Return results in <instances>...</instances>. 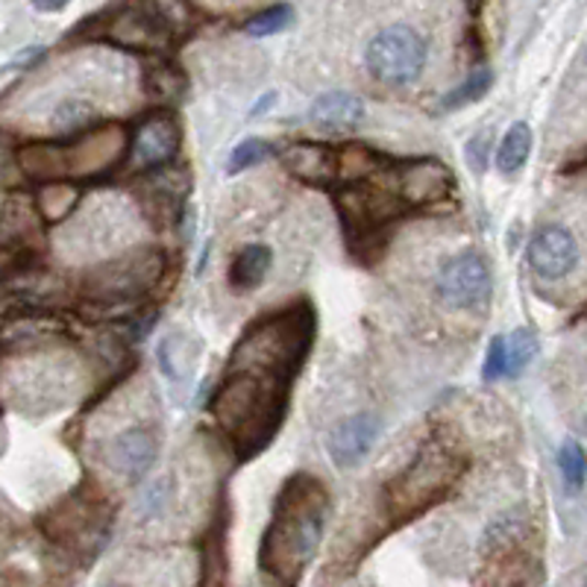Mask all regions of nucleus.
<instances>
[{
    "instance_id": "nucleus-14",
    "label": "nucleus",
    "mask_w": 587,
    "mask_h": 587,
    "mask_svg": "<svg viewBox=\"0 0 587 587\" xmlns=\"http://www.w3.org/2000/svg\"><path fill=\"white\" fill-rule=\"evenodd\" d=\"M365 121V103L353 91H326L309 109V124L321 133H353Z\"/></svg>"
},
{
    "instance_id": "nucleus-27",
    "label": "nucleus",
    "mask_w": 587,
    "mask_h": 587,
    "mask_svg": "<svg viewBox=\"0 0 587 587\" xmlns=\"http://www.w3.org/2000/svg\"><path fill=\"white\" fill-rule=\"evenodd\" d=\"M274 103H276V91H267L265 98H258L256 103H253V109H250V121H256V118H262L265 112H270Z\"/></svg>"
},
{
    "instance_id": "nucleus-28",
    "label": "nucleus",
    "mask_w": 587,
    "mask_h": 587,
    "mask_svg": "<svg viewBox=\"0 0 587 587\" xmlns=\"http://www.w3.org/2000/svg\"><path fill=\"white\" fill-rule=\"evenodd\" d=\"M30 3L42 12H63L71 0H30Z\"/></svg>"
},
{
    "instance_id": "nucleus-24",
    "label": "nucleus",
    "mask_w": 587,
    "mask_h": 587,
    "mask_svg": "<svg viewBox=\"0 0 587 587\" xmlns=\"http://www.w3.org/2000/svg\"><path fill=\"white\" fill-rule=\"evenodd\" d=\"M267 156H274V147L265 139H244V142L232 147L230 159H226V174H241V170L256 168Z\"/></svg>"
},
{
    "instance_id": "nucleus-18",
    "label": "nucleus",
    "mask_w": 587,
    "mask_h": 587,
    "mask_svg": "<svg viewBox=\"0 0 587 587\" xmlns=\"http://www.w3.org/2000/svg\"><path fill=\"white\" fill-rule=\"evenodd\" d=\"M494 156H497L499 174H506V177L520 174L525 168L529 156H532V126L525 124V121H514L506 130V135H502V142H499Z\"/></svg>"
},
{
    "instance_id": "nucleus-22",
    "label": "nucleus",
    "mask_w": 587,
    "mask_h": 587,
    "mask_svg": "<svg viewBox=\"0 0 587 587\" xmlns=\"http://www.w3.org/2000/svg\"><path fill=\"white\" fill-rule=\"evenodd\" d=\"M294 21V10L288 3H276V7H267V10L256 12L253 19L244 21V33L253 38H267L276 36V33H283L288 30V24Z\"/></svg>"
},
{
    "instance_id": "nucleus-9",
    "label": "nucleus",
    "mask_w": 587,
    "mask_h": 587,
    "mask_svg": "<svg viewBox=\"0 0 587 587\" xmlns=\"http://www.w3.org/2000/svg\"><path fill=\"white\" fill-rule=\"evenodd\" d=\"M391 179L397 195L406 200L409 209H427V206L446 203L455 191L453 170L435 156H418V159H394Z\"/></svg>"
},
{
    "instance_id": "nucleus-1",
    "label": "nucleus",
    "mask_w": 587,
    "mask_h": 587,
    "mask_svg": "<svg viewBox=\"0 0 587 587\" xmlns=\"http://www.w3.org/2000/svg\"><path fill=\"white\" fill-rule=\"evenodd\" d=\"M294 379L297 376L276 367L226 358L221 383L209 400V414L235 446L239 458H256L274 444L288 418Z\"/></svg>"
},
{
    "instance_id": "nucleus-15",
    "label": "nucleus",
    "mask_w": 587,
    "mask_h": 587,
    "mask_svg": "<svg viewBox=\"0 0 587 587\" xmlns=\"http://www.w3.org/2000/svg\"><path fill=\"white\" fill-rule=\"evenodd\" d=\"M274 267V250L267 244H244L232 256L230 265V288L239 294H250L262 288Z\"/></svg>"
},
{
    "instance_id": "nucleus-17",
    "label": "nucleus",
    "mask_w": 587,
    "mask_h": 587,
    "mask_svg": "<svg viewBox=\"0 0 587 587\" xmlns=\"http://www.w3.org/2000/svg\"><path fill=\"white\" fill-rule=\"evenodd\" d=\"M156 356H159L162 374L168 376L170 383H182V379L191 374V367H195L197 362V344L191 341L188 332L177 330L162 339Z\"/></svg>"
},
{
    "instance_id": "nucleus-10",
    "label": "nucleus",
    "mask_w": 587,
    "mask_h": 587,
    "mask_svg": "<svg viewBox=\"0 0 587 587\" xmlns=\"http://www.w3.org/2000/svg\"><path fill=\"white\" fill-rule=\"evenodd\" d=\"M103 464L126 481H142L159 458V438L151 429L130 427L100 446Z\"/></svg>"
},
{
    "instance_id": "nucleus-5",
    "label": "nucleus",
    "mask_w": 587,
    "mask_h": 587,
    "mask_svg": "<svg viewBox=\"0 0 587 587\" xmlns=\"http://www.w3.org/2000/svg\"><path fill=\"white\" fill-rule=\"evenodd\" d=\"M162 274H165V253L159 247H139L95 267L86 276L82 291L98 303H126L147 297L159 285Z\"/></svg>"
},
{
    "instance_id": "nucleus-12",
    "label": "nucleus",
    "mask_w": 587,
    "mask_h": 587,
    "mask_svg": "<svg viewBox=\"0 0 587 587\" xmlns=\"http://www.w3.org/2000/svg\"><path fill=\"white\" fill-rule=\"evenodd\" d=\"M379 418L370 414V411H362V414H350L347 420H341L339 427L332 429L330 438H326V453L339 467H356L362 458H365L370 450H374L376 438H379Z\"/></svg>"
},
{
    "instance_id": "nucleus-6",
    "label": "nucleus",
    "mask_w": 587,
    "mask_h": 587,
    "mask_svg": "<svg viewBox=\"0 0 587 587\" xmlns=\"http://www.w3.org/2000/svg\"><path fill=\"white\" fill-rule=\"evenodd\" d=\"M427 38L409 24L379 30L365 51L367 71L385 86H409L427 68Z\"/></svg>"
},
{
    "instance_id": "nucleus-11",
    "label": "nucleus",
    "mask_w": 587,
    "mask_h": 587,
    "mask_svg": "<svg viewBox=\"0 0 587 587\" xmlns=\"http://www.w3.org/2000/svg\"><path fill=\"white\" fill-rule=\"evenodd\" d=\"M179 144H182V126H179L177 115L174 112H153L135 130L133 156L147 170L165 168L179 153Z\"/></svg>"
},
{
    "instance_id": "nucleus-2",
    "label": "nucleus",
    "mask_w": 587,
    "mask_h": 587,
    "mask_svg": "<svg viewBox=\"0 0 587 587\" xmlns=\"http://www.w3.org/2000/svg\"><path fill=\"white\" fill-rule=\"evenodd\" d=\"M330 514V490L318 476L294 473L274 502V517L262 541V569L283 585L303 576L318 555Z\"/></svg>"
},
{
    "instance_id": "nucleus-30",
    "label": "nucleus",
    "mask_w": 587,
    "mask_h": 587,
    "mask_svg": "<svg viewBox=\"0 0 587 587\" xmlns=\"http://www.w3.org/2000/svg\"><path fill=\"white\" fill-rule=\"evenodd\" d=\"M107 587H130V585H107Z\"/></svg>"
},
{
    "instance_id": "nucleus-29",
    "label": "nucleus",
    "mask_w": 587,
    "mask_h": 587,
    "mask_svg": "<svg viewBox=\"0 0 587 587\" xmlns=\"http://www.w3.org/2000/svg\"><path fill=\"white\" fill-rule=\"evenodd\" d=\"M12 267H15V250L0 247V279L10 274Z\"/></svg>"
},
{
    "instance_id": "nucleus-21",
    "label": "nucleus",
    "mask_w": 587,
    "mask_h": 587,
    "mask_svg": "<svg viewBox=\"0 0 587 587\" xmlns=\"http://www.w3.org/2000/svg\"><path fill=\"white\" fill-rule=\"evenodd\" d=\"M558 470H561V479H564V485H567L569 494H578V490L585 488L587 455H585V450H582V444H578V441H573V438L561 444Z\"/></svg>"
},
{
    "instance_id": "nucleus-7",
    "label": "nucleus",
    "mask_w": 587,
    "mask_h": 587,
    "mask_svg": "<svg viewBox=\"0 0 587 587\" xmlns=\"http://www.w3.org/2000/svg\"><path fill=\"white\" fill-rule=\"evenodd\" d=\"M435 291L441 303L453 312H476L481 306H488L490 291H494V276L479 253H458L441 267L438 274Z\"/></svg>"
},
{
    "instance_id": "nucleus-20",
    "label": "nucleus",
    "mask_w": 587,
    "mask_h": 587,
    "mask_svg": "<svg viewBox=\"0 0 587 587\" xmlns=\"http://www.w3.org/2000/svg\"><path fill=\"white\" fill-rule=\"evenodd\" d=\"M506 347H508V374L506 379H514L532 365L538 350H541V341L534 335L532 330H514L511 335H506Z\"/></svg>"
},
{
    "instance_id": "nucleus-25",
    "label": "nucleus",
    "mask_w": 587,
    "mask_h": 587,
    "mask_svg": "<svg viewBox=\"0 0 587 587\" xmlns=\"http://www.w3.org/2000/svg\"><path fill=\"white\" fill-rule=\"evenodd\" d=\"M506 374H508L506 335H494L488 344V353H485L481 379H485V383H497V379H506Z\"/></svg>"
},
{
    "instance_id": "nucleus-3",
    "label": "nucleus",
    "mask_w": 587,
    "mask_h": 587,
    "mask_svg": "<svg viewBox=\"0 0 587 587\" xmlns=\"http://www.w3.org/2000/svg\"><path fill=\"white\" fill-rule=\"evenodd\" d=\"M124 147L126 139L121 130H89L71 144H30L19 153V162L27 177L56 182L63 177H86L112 168L124 156Z\"/></svg>"
},
{
    "instance_id": "nucleus-23",
    "label": "nucleus",
    "mask_w": 587,
    "mask_h": 587,
    "mask_svg": "<svg viewBox=\"0 0 587 587\" xmlns=\"http://www.w3.org/2000/svg\"><path fill=\"white\" fill-rule=\"evenodd\" d=\"M74 203H77V188L68 186V182H51L38 195V209L45 212L47 221H63L65 214L74 209Z\"/></svg>"
},
{
    "instance_id": "nucleus-4",
    "label": "nucleus",
    "mask_w": 587,
    "mask_h": 587,
    "mask_svg": "<svg viewBox=\"0 0 587 587\" xmlns=\"http://www.w3.org/2000/svg\"><path fill=\"white\" fill-rule=\"evenodd\" d=\"M464 470V458L455 453V444L444 438H429L420 446L414 462L391 481V499L397 508H423L435 502L453 488Z\"/></svg>"
},
{
    "instance_id": "nucleus-19",
    "label": "nucleus",
    "mask_w": 587,
    "mask_h": 587,
    "mask_svg": "<svg viewBox=\"0 0 587 587\" xmlns=\"http://www.w3.org/2000/svg\"><path fill=\"white\" fill-rule=\"evenodd\" d=\"M490 86H494V71L490 68H476L467 80L446 91L441 103H438V109L441 112H458L464 107H473V103H479L488 95Z\"/></svg>"
},
{
    "instance_id": "nucleus-26",
    "label": "nucleus",
    "mask_w": 587,
    "mask_h": 587,
    "mask_svg": "<svg viewBox=\"0 0 587 587\" xmlns=\"http://www.w3.org/2000/svg\"><path fill=\"white\" fill-rule=\"evenodd\" d=\"M488 133L473 135L470 142H467V165H470V170H476V174H485V165H488Z\"/></svg>"
},
{
    "instance_id": "nucleus-16",
    "label": "nucleus",
    "mask_w": 587,
    "mask_h": 587,
    "mask_svg": "<svg viewBox=\"0 0 587 587\" xmlns=\"http://www.w3.org/2000/svg\"><path fill=\"white\" fill-rule=\"evenodd\" d=\"M100 121V109L82 98H63L56 100L47 112V126L59 135H82L95 130Z\"/></svg>"
},
{
    "instance_id": "nucleus-13",
    "label": "nucleus",
    "mask_w": 587,
    "mask_h": 587,
    "mask_svg": "<svg viewBox=\"0 0 587 587\" xmlns=\"http://www.w3.org/2000/svg\"><path fill=\"white\" fill-rule=\"evenodd\" d=\"M283 165L291 177L309 186H330L339 179L341 153L321 142H294L283 151Z\"/></svg>"
},
{
    "instance_id": "nucleus-8",
    "label": "nucleus",
    "mask_w": 587,
    "mask_h": 587,
    "mask_svg": "<svg viewBox=\"0 0 587 587\" xmlns=\"http://www.w3.org/2000/svg\"><path fill=\"white\" fill-rule=\"evenodd\" d=\"M525 262L543 283H564L582 267L578 235L564 223H543L529 239Z\"/></svg>"
}]
</instances>
